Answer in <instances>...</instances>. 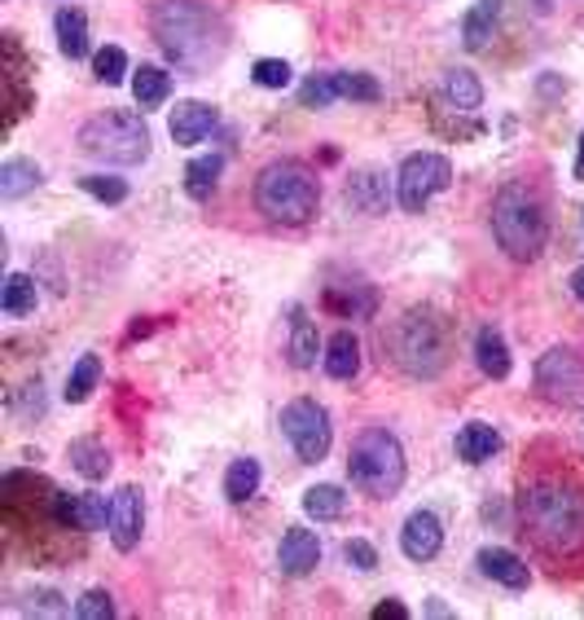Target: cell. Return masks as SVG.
I'll use <instances>...</instances> for the list:
<instances>
[{"label":"cell","mask_w":584,"mask_h":620,"mask_svg":"<svg viewBox=\"0 0 584 620\" xmlns=\"http://www.w3.org/2000/svg\"><path fill=\"white\" fill-rule=\"evenodd\" d=\"M97 378H101V361L88 352V356H79V361H75V370H71V378H66V392H62V396H66L71 405H84V400L93 396Z\"/></svg>","instance_id":"obj_31"},{"label":"cell","mask_w":584,"mask_h":620,"mask_svg":"<svg viewBox=\"0 0 584 620\" xmlns=\"http://www.w3.org/2000/svg\"><path fill=\"white\" fill-rule=\"evenodd\" d=\"M321 203V181L299 159H273L256 177V207L273 225H307Z\"/></svg>","instance_id":"obj_3"},{"label":"cell","mask_w":584,"mask_h":620,"mask_svg":"<svg viewBox=\"0 0 584 620\" xmlns=\"http://www.w3.org/2000/svg\"><path fill=\"white\" fill-rule=\"evenodd\" d=\"M316 564H321V542H316V533H307V528H286V533H282V546H278V568H282L286 577H307Z\"/></svg>","instance_id":"obj_14"},{"label":"cell","mask_w":584,"mask_h":620,"mask_svg":"<svg viewBox=\"0 0 584 620\" xmlns=\"http://www.w3.org/2000/svg\"><path fill=\"white\" fill-rule=\"evenodd\" d=\"M475 365L488 374V378H510V348H506V339H501V330H493V325H484L479 334H475Z\"/></svg>","instance_id":"obj_20"},{"label":"cell","mask_w":584,"mask_h":620,"mask_svg":"<svg viewBox=\"0 0 584 620\" xmlns=\"http://www.w3.org/2000/svg\"><path fill=\"white\" fill-rule=\"evenodd\" d=\"M325 374L338 378V383L360 374V343H356L352 330H334L329 334V343H325Z\"/></svg>","instance_id":"obj_17"},{"label":"cell","mask_w":584,"mask_h":620,"mask_svg":"<svg viewBox=\"0 0 584 620\" xmlns=\"http://www.w3.org/2000/svg\"><path fill=\"white\" fill-rule=\"evenodd\" d=\"M110 542H115V550H137L141 546V528H145V502H141V489L137 484H123V489H115V498H110Z\"/></svg>","instance_id":"obj_11"},{"label":"cell","mask_w":584,"mask_h":620,"mask_svg":"<svg viewBox=\"0 0 584 620\" xmlns=\"http://www.w3.org/2000/svg\"><path fill=\"white\" fill-rule=\"evenodd\" d=\"M391 356L413 378H435L448 361V325L431 309H409L391 330Z\"/></svg>","instance_id":"obj_7"},{"label":"cell","mask_w":584,"mask_h":620,"mask_svg":"<svg viewBox=\"0 0 584 620\" xmlns=\"http://www.w3.org/2000/svg\"><path fill=\"white\" fill-rule=\"evenodd\" d=\"M316 325L307 321V312L303 309H291V343H286V352H291V365L294 370H312L316 365Z\"/></svg>","instance_id":"obj_25"},{"label":"cell","mask_w":584,"mask_h":620,"mask_svg":"<svg viewBox=\"0 0 584 620\" xmlns=\"http://www.w3.org/2000/svg\"><path fill=\"white\" fill-rule=\"evenodd\" d=\"M216 119L220 115L207 101H176V110H172V141L176 146H198V141L212 137Z\"/></svg>","instance_id":"obj_15"},{"label":"cell","mask_w":584,"mask_h":620,"mask_svg":"<svg viewBox=\"0 0 584 620\" xmlns=\"http://www.w3.org/2000/svg\"><path fill=\"white\" fill-rule=\"evenodd\" d=\"M334 88L343 101H378L382 97V84L365 71H334Z\"/></svg>","instance_id":"obj_33"},{"label":"cell","mask_w":584,"mask_h":620,"mask_svg":"<svg viewBox=\"0 0 584 620\" xmlns=\"http://www.w3.org/2000/svg\"><path fill=\"white\" fill-rule=\"evenodd\" d=\"M132 97H137L141 110L163 106V101L172 97V75H167L163 66H141V71L132 75Z\"/></svg>","instance_id":"obj_26"},{"label":"cell","mask_w":584,"mask_h":620,"mask_svg":"<svg viewBox=\"0 0 584 620\" xmlns=\"http://www.w3.org/2000/svg\"><path fill=\"white\" fill-rule=\"evenodd\" d=\"M79 150L110 168H137L150 159V128L137 110H101L79 124Z\"/></svg>","instance_id":"obj_6"},{"label":"cell","mask_w":584,"mask_h":620,"mask_svg":"<svg viewBox=\"0 0 584 620\" xmlns=\"http://www.w3.org/2000/svg\"><path fill=\"white\" fill-rule=\"evenodd\" d=\"M493 234L510 260H537L550 243V216L545 203L528 185H506L493 199Z\"/></svg>","instance_id":"obj_4"},{"label":"cell","mask_w":584,"mask_h":620,"mask_svg":"<svg viewBox=\"0 0 584 620\" xmlns=\"http://www.w3.org/2000/svg\"><path fill=\"white\" fill-rule=\"evenodd\" d=\"M329 101H338L334 75H307V79L299 84V106H312V110H321V106H329Z\"/></svg>","instance_id":"obj_35"},{"label":"cell","mask_w":584,"mask_h":620,"mask_svg":"<svg viewBox=\"0 0 584 620\" xmlns=\"http://www.w3.org/2000/svg\"><path fill=\"white\" fill-rule=\"evenodd\" d=\"M79 185H84L97 203H123V199H128V185H123L119 177H84Z\"/></svg>","instance_id":"obj_37"},{"label":"cell","mask_w":584,"mask_h":620,"mask_svg":"<svg viewBox=\"0 0 584 620\" xmlns=\"http://www.w3.org/2000/svg\"><path fill=\"white\" fill-rule=\"evenodd\" d=\"M40 181H44V177H40V163H35V159H4V163H0V199H4V203L31 194Z\"/></svg>","instance_id":"obj_24"},{"label":"cell","mask_w":584,"mask_h":620,"mask_svg":"<svg viewBox=\"0 0 584 620\" xmlns=\"http://www.w3.org/2000/svg\"><path fill=\"white\" fill-rule=\"evenodd\" d=\"M537 392L550 405H581L584 400V361L572 348H550L537 361Z\"/></svg>","instance_id":"obj_10"},{"label":"cell","mask_w":584,"mask_h":620,"mask_svg":"<svg viewBox=\"0 0 584 620\" xmlns=\"http://www.w3.org/2000/svg\"><path fill=\"white\" fill-rule=\"evenodd\" d=\"M347 203L356 212H365V216H382L387 212V181H382V172H374V168L356 172L347 181Z\"/></svg>","instance_id":"obj_18"},{"label":"cell","mask_w":584,"mask_h":620,"mask_svg":"<svg viewBox=\"0 0 584 620\" xmlns=\"http://www.w3.org/2000/svg\"><path fill=\"white\" fill-rule=\"evenodd\" d=\"M53 520L62 528H79V533H93V528H106L110 524V502L97 498V493H53Z\"/></svg>","instance_id":"obj_12"},{"label":"cell","mask_w":584,"mask_h":620,"mask_svg":"<svg viewBox=\"0 0 584 620\" xmlns=\"http://www.w3.org/2000/svg\"><path fill=\"white\" fill-rule=\"evenodd\" d=\"M572 296H576V300L584 304V265L576 269V274H572Z\"/></svg>","instance_id":"obj_41"},{"label":"cell","mask_w":584,"mask_h":620,"mask_svg":"<svg viewBox=\"0 0 584 620\" xmlns=\"http://www.w3.org/2000/svg\"><path fill=\"white\" fill-rule=\"evenodd\" d=\"M260 489V462L256 458H234L225 471V498L229 502H247Z\"/></svg>","instance_id":"obj_29"},{"label":"cell","mask_w":584,"mask_h":620,"mask_svg":"<svg viewBox=\"0 0 584 620\" xmlns=\"http://www.w3.org/2000/svg\"><path fill=\"white\" fill-rule=\"evenodd\" d=\"M497 13H501V0H479V4L466 13V22H462L466 49H484V44H488V35H493V26H497Z\"/></svg>","instance_id":"obj_30"},{"label":"cell","mask_w":584,"mask_h":620,"mask_svg":"<svg viewBox=\"0 0 584 620\" xmlns=\"http://www.w3.org/2000/svg\"><path fill=\"white\" fill-rule=\"evenodd\" d=\"M251 79H256L260 88H286V84H291V62H282V57H260V62L251 66Z\"/></svg>","instance_id":"obj_36"},{"label":"cell","mask_w":584,"mask_h":620,"mask_svg":"<svg viewBox=\"0 0 584 620\" xmlns=\"http://www.w3.org/2000/svg\"><path fill=\"white\" fill-rule=\"evenodd\" d=\"M93 75L101 79V84H123V75H128V53L119 49V44H106V49H97V57H93Z\"/></svg>","instance_id":"obj_34"},{"label":"cell","mask_w":584,"mask_h":620,"mask_svg":"<svg viewBox=\"0 0 584 620\" xmlns=\"http://www.w3.org/2000/svg\"><path fill=\"white\" fill-rule=\"evenodd\" d=\"M497 449H501V436H497V427H488V423H466V427L457 431V458L471 462V467L488 462Z\"/></svg>","instance_id":"obj_21"},{"label":"cell","mask_w":584,"mask_h":620,"mask_svg":"<svg viewBox=\"0 0 584 620\" xmlns=\"http://www.w3.org/2000/svg\"><path fill=\"white\" fill-rule=\"evenodd\" d=\"M150 31L167 62H176L185 75L212 71L229 49L225 18L203 0H159L150 13Z\"/></svg>","instance_id":"obj_1"},{"label":"cell","mask_w":584,"mask_h":620,"mask_svg":"<svg viewBox=\"0 0 584 620\" xmlns=\"http://www.w3.org/2000/svg\"><path fill=\"white\" fill-rule=\"evenodd\" d=\"M282 436L291 440L294 458L299 462H325L329 445H334V427H329V414L325 405L299 396L282 409Z\"/></svg>","instance_id":"obj_8"},{"label":"cell","mask_w":584,"mask_h":620,"mask_svg":"<svg viewBox=\"0 0 584 620\" xmlns=\"http://www.w3.org/2000/svg\"><path fill=\"white\" fill-rule=\"evenodd\" d=\"M523 524L545 550H576L584 542V498L572 484L541 480L523 493Z\"/></svg>","instance_id":"obj_2"},{"label":"cell","mask_w":584,"mask_h":620,"mask_svg":"<svg viewBox=\"0 0 584 620\" xmlns=\"http://www.w3.org/2000/svg\"><path fill=\"white\" fill-rule=\"evenodd\" d=\"M448 185H453V163H448L444 154L422 150V154H409V159L400 163L396 199H400L404 212H422V207H426L440 190H448Z\"/></svg>","instance_id":"obj_9"},{"label":"cell","mask_w":584,"mask_h":620,"mask_svg":"<svg viewBox=\"0 0 584 620\" xmlns=\"http://www.w3.org/2000/svg\"><path fill=\"white\" fill-rule=\"evenodd\" d=\"M0 309L9 312V317H26V312H35V278H26V274H9V278H4Z\"/></svg>","instance_id":"obj_32"},{"label":"cell","mask_w":584,"mask_h":620,"mask_svg":"<svg viewBox=\"0 0 584 620\" xmlns=\"http://www.w3.org/2000/svg\"><path fill=\"white\" fill-rule=\"evenodd\" d=\"M75 617L79 620H110L115 617V603H110L106 590H88V595L75 603Z\"/></svg>","instance_id":"obj_38"},{"label":"cell","mask_w":584,"mask_h":620,"mask_svg":"<svg viewBox=\"0 0 584 620\" xmlns=\"http://www.w3.org/2000/svg\"><path fill=\"white\" fill-rule=\"evenodd\" d=\"M440 546H444V524H440V515H435V511H413V515L404 520V528H400V550H404V559L426 564V559L440 555Z\"/></svg>","instance_id":"obj_13"},{"label":"cell","mask_w":584,"mask_h":620,"mask_svg":"<svg viewBox=\"0 0 584 620\" xmlns=\"http://www.w3.org/2000/svg\"><path fill=\"white\" fill-rule=\"evenodd\" d=\"M220 168H225V159H220V154H198V159H194V163L185 168V190H190V199L207 203V199L216 194Z\"/></svg>","instance_id":"obj_27"},{"label":"cell","mask_w":584,"mask_h":620,"mask_svg":"<svg viewBox=\"0 0 584 620\" xmlns=\"http://www.w3.org/2000/svg\"><path fill=\"white\" fill-rule=\"evenodd\" d=\"M440 97H444V106L448 110H466V115H475L479 106H484V84L471 75V71H448L444 75V84H440Z\"/></svg>","instance_id":"obj_19"},{"label":"cell","mask_w":584,"mask_h":620,"mask_svg":"<svg viewBox=\"0 0 584 620\" xmlns=\"http://www.w3.org/2000/svg\"><path fill=\"white\" fill-rule=\"evenodd\" d=\"M66 458H71V467H75L84 480H106V475H110V449H106L97 436H79V440H71Z\"/></svg>","instance_id":"obj_22"},{"label":"cell","mask_w":584,"mask_h":620,"mask_svg":"<svg viewBox=\"0 0 584 620\" xmlns=\"http://www.w3.org/2000/svg\"><path fill=\"white\" fill-rule=\"evenodd\" d=\"M343 559H347L356 573H374V568H378V550H374L369 542H360V537L343 542Z\"/></svg>","instance_id":"obj_39"},{"label":"cell","mask_w":584,"mask_h":620,"mask_svg":"<svg viewBox=\"0 0 584 620\" xmlns=\"http://www.w3.org/2000/svg\"><path fill=\"white\" fill-rule=\"evenodd\" d=\"M479 573H484L488 581L506 586V590H528V581H532L528 564H523L515 550H506V546H488V550H479Z\"/></svg>","instance_id":"obj_16"},{"label":"cell","mask_w":584,"mask_h":620,"mask_svg":"<svg viewBox=\"0 0 584 620\" xmlns=\"http://www.w3.org/2000/svg\"><path fill=\"white\" fill-rule=\"evenodd\" d=\"M53 31H57V49H62L71 62L88 53V18H84V9H71V4L57 9Z\"/></svg>","instance_id":"obj_23"},{"label":"cell","mask_w":584,"mask_h":620,"mask_svg":"<svg viewBox=\"0 0 584 620\" xmlns=\"http://www.w3.org/2000/svg\"><path fill=\"white\" fill-rule=\"evenodd\" d=\"M409 467H404V445L387 431V427H365L352 440L347 453V480L365 493V498H396L404 484Z\"/></svg>","instance_id":"obj_5"},{"label":"cell","mask_w":584,"mask_h":620,"mask_svg":"<svg viewBox=\"0 0 584 620\" xmlns=\"http://www.w3.org/2000/svg\"><path fill=\"white\" fill-rule=\"evenodd\" d=\"M374 620H409V608L400 599H387V603L374 608Z\"/></svg>","instance_id":"obj_40"},{"label":"cell","mask_w":584,"mask_h":620,"mask_svg":"<svg viewBox=\"0 0 584 620\" xmlns=\"http://www.w3.org/2000/svg\"><path fill=\"white\" fill-rule=\"evenodd\" d=\"M576 181H584V132H581V154H576Z\"/></svg>","instance_id":"obj_42"},{"label":"cell","mask_w":584,"mask_h":620,"mask_svg":"<svg viewBox=\"0 0 584 620\" xmlns=\"http://www.w3.org/2000/svg\"><path fill=\"white\" fill-rule=\"evenodd\" d=\"M303 511H307L312 520H321V524L343 520V511H347V493H343L338 484H312V489L303 493Z\"/></svg>","instance_id":"obj_28"}]
</instances>
